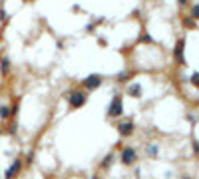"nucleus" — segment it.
<instances>
[{
	"label": "nucleus",
	"mask_w": 199,
	"mask_h": 179,
	"mask_svg": "<svg viewBox=\"0 0 199 179\" xmlns=\"http://www.w3.org/2000/svg\"><path fill=\"white\" fill-rule=\"evenodd\" d=\"M84 101H86V96L80 92H72L70 93V105L72 108H80V105H84Z\"/></svg>",
	"instance_id": "1"
},
{
	"label": "nucleus",
	"mask_w": 199,
	"mask_h": 179,
	"mask_svg": "<svg viewBox=\"0 0 199 179\" xmlns=\"http://www.w3.org/2000/svg\"><path fill=\"white\" fill-rule=\"evenodd\" d=\"M120 113H121V97L116 96L113 101L109 104V116H120Z\"/></svg>",
	"instance_id": "2"
},
{
	"label": "nucleus",
	"mask_w": 199,
	"mask_h": 179,
	"mask_svg": "<svg viewBox=\"0 0 199 179\" xmlns=\"http://www.w3.org/2000/svg\"><path fill=\"white\" fill-rule=\"evenodd\" d=\"M121 161H124V163H133L135 161V151L132 147L124 149V153H121Z\"/></svg>",
	"instance_id": "3"
},
{
	"label": "nucleus",
	"mask_w": 199,
	"mask_h": 179,
	"mask_svg": "<svg viewBox=\"0 0 199 179\" xmlns=\"http://www.w3.org/2000/svg\"><path fill=\"white\" fill-rule=\"evenodd\" d=\"M100 84H101V78H100V76H90V78L84 82V86H86L88 90H94V88H98Z\"/></svg>",
	"instance_id": "4"
},
{
	"label": "nucleus",
	"mask_w": 199,
	"mask_h": 179,
	"mask_svg": "<svg viewBox=\"0 0 199 179\" xmlns=\"http://www.w3.org/2000/svg\"><path fill=\"white\" fill-rule=\"evenodd\" d=\"M117 129H120V133L121 135H129L133 131V125L129 121H124V123H120V127H117Z\"/></svg>",
	"instance_id": "5"
},
{
	"label": "nucleus",
	"mask_w": 199,
	"mask_h": 179,
	"mask_svg": "<svg viewBox=\"0 0 199 179\" xmlns=\"http://www.w3.org/2000/svg\"><path fill=\"white\" fill-rule=\"evenodd\" d=\"M175 56H177V62H179V64H185L183 62V40L177 42V46H175Z\"/></svg>",
	"instance_id": "6"
},
{
	"label": "nucleus",
	"mask_w": 199,
	"mask_h": 179,
	"mask_svg": "<svg viewBox=\"0 0 199 179\" xmlns=\"http://www.w3.org/2000/svg\"><path fill=\"white\" fill-rule=\"evenodd\" d=\"M18 169H20V163L16 161V163H12V167L6 171V177H8V179H12V177L16 175V173H18Z\"/></svg>",
	"instance_id": "7"
},
{
	"label": "nucleus",
	"mask_w": 199,
	"mask_h": 179,
	"mask_svg": "<svg viewBox=\"0 0 199 179\" xmlns=\"http://www.w3.org/2000/svg\"><path fill=\"white\" fill-rule=\"evenodd\" d=\"M139 86H132V90H129V93H132V96H139Z\"/></svg>",
	"instance_id": "8"
},
{
	"label": "nucleus",
	"mask_w": 199,
	"mask_h": 179,
	"mask_svg": "<svg viewBox=\"0 0 199 179\" xmlns=\"http://www.w3.org/2000/svg\"><path fill=\"white\" fill-rule=\"evenodd\" d=\"M0 116L6 117V116H8V108H0Z\"/></svg>",
	"instance_id": "9"
},
{
	"label": "nucleus",
	"mask_w": 199,
	"mask_h": 179,
	"mask_svg": "<svg viewBox=\"0 0 199 179\" xmlns=\"http://www.w3.org/2000/svg\"><path fill=\"white\" fill-rule=\"evenodd\" d=\"M193 16L199 18V6H193Z\"/></svg>",
	"instance_id": "10"
},
{
	"label": "nucleus",
	"mask_w": 199,
	"mask_h": 179,
	"mask_svg": "<svg viewBox=\"0 0 199 179\" xmlns=\"http://www.w3.org/2000/svg\"><path fill=\"white\" fill-rule=\"evenodd\" d=\"M193 82H195L197 86H199V74H195V76H193Z\"/></svg>",
	"instance_id": "11"
}]
</instances>
